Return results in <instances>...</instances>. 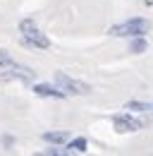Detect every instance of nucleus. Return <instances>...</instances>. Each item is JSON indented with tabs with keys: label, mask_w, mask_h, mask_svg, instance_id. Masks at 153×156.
Returning <instances> with one entry per match:
<instances>
[{
	"label": "nucleus",
	"mask_w": 153,
	"mask_h": 156,
	"mask_svg": "<svg viewBox=\"0 0 153 156\" xmlns=\"http://www.w3.org/2000/svg\"><path fill=\"white\" fill-rule=\"evenodd\" d=\"M19 34H22V43L29 48H38V51H48L50 48V39L36 27L34 20H22L19 22Z\"/></svg>",
	"instance_id": "1"
},
{
	"label": "nucleus",
	"mask_w": 153,
	"mask_h": 156,
	"mask_svg": "<svg viewBox=\"0 0 153 156\" xmlns=\"http://www.w3.org/2000/svg\"><path fill=\"white\" fill-rule=\"evenodd\" d=\"M148 27H151V22L146 17H132L127 22H120V24L110 27L108 34L110 36H129V39H134V36H144L148 31Z\"/></svg>",
	"instance_id": "2"
},
{
	"label": "nucleus",
	"mask_w": 153,
	"mask_h": 156,
	"mask_svg": "<svg viewBox=\"0 0 153 156\" xmlns=\"http://www.w3.org/2000/svg\"><path fill=\"white\" fill-rule=\"evenodd\" d=\"M113 120V125H115V130L117 132H136L139 127H146V120H141V118H136L132 115V113H122V115H113L110 118Z\"/></svg>",
	"instance_id": "3"
},
{
	"label": "nucleus",
	"mask_w": 153,
	"mask_h": 156,
	"mask_svg": "<svg viewBox=\"0 0 153 156\" xmlns=\"http://www.w3.org/2000/svg\"><path fill=\"white\" fill-rule=\"evenodd\" d=\"M55 84L65 91V94H89V91H91V87H89V84L67 77L65 72H57V75H55Z\"/></svg>",
	"instance_id": "4"
},
{
	"label": "nucleus",
	"mask_w": 153,
	"mask_h": 156,
	"mask_svg": "<svg viewBox=\"0 0 153 156\" xmlns=\"http://www.w3.org/2000/svg\"><path fill=\"white\" fill-rule=\"evenodd\" d=\"M34 94L43 96V98H65L67 96L60 87H53V84H34Z\"/></svg>",
	"instance_id": "5"
},
{
	"label": "nucleus",
	"mask_w": 153,
	"mask_h": 156,
	"mask_svg": "<svg viewBox=\"0 0 153 156\" xmlns=\"http://www.w3.org/2000/svg\"><path fill=\"white\" fill-rule=\"evenodd\" d=\"M146 48H148V43H146V39H144V36H134L132 43H129V53H134V55L146 53Z\"/></svg>",
	"instance_id": "6"
},
{
	"label": "nucleus",
	"mask_w": 153,
	"mask_h": 156,
	"mask_svg": "<svg viewBox=\"0 0 153 156\" xmlns=\"http://www.w3.org/2000/svg\"><path fill=\"white\" fill-rule=\"evenodd\" d=\"M124 111H132V113H146V111H153V106L144 103V101H127V103H124Z\"/></svg>",
	"instance_id": "7"
},
{
	"label": "nucleus",
	"mask_w": 153,
	"mask_h": 156,
	"mask_svg": "<svg viewBox=\"0 0 153 156\" xmlns=\"http://www.w3.org/2000/svg\"><path fill=\"white\" fill-rule=\"evenodd\" d=\"M67 139H70V135L62 132V130L60 132H46L43 135V142H50V144H65Z\"/></svg>",
	"instance_id": "8"
},
{
	"label": "nucleus",
	"mask_w": 153,
	"mask_h": 156,
	"mask_svg": "<svg viewBox=\"0 0 153 156\" xmlns=\"http://www.w3.org/2000/svg\"><path fill=\"white\" fill-rule=\"evenodd\" d=\"M86 147H89V142H86L84 137H76V139H72V142L67 144V151H76V154H84V151H86Z\"/></svg>",
	"instance_id": "9"
},
{
	"label": "nucleus",
	"mask_w": 153,
	"mask_h": 156,
	"mask_svg": "<svg viewBox=\"0 0 153 156\" xmlns=\"http://www.w3.org/2000/svg\"><path fill=\"white\" fill-rule=\"evenodd\" d=\"M7 62H12V58H10L5 51H0V65H7Z\"/></svg>",
	"instance_id": "10"
},
{
	"label": "nucleus",
	"mask_w": 153,
	"mask_h": 156,
	"mask_svg": "<svg viewBox=\"0 0 153 156\" xmlns=\"http://www.w3.org/2000/svg\"><path fill=\"white\" fill-rule=\"evenodd\" d=\"M46 154H53V156H60V154H67V149H48Z\"/></svg>",
	"instance_id": "11"
},
{
	"label": "nucleus",
	"mask_w": 153,
	"mask_h": 156,
	"mask_svg": "<svg viewBox=\"0 0 153 156\" xmlns=\"http://www.w3.org/2000/svg\"><path fill=\"white\" fill-rule=\"evenodd\" d=\"M144 2H146V5H153V0H144Z\"/></svg>",
	"instance_id": "12"
}]
</instances>
